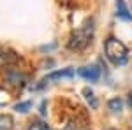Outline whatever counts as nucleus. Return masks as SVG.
Here are the masks:
<instances>
[{
	"label": "nucleus",
	"mask_w": 132,
	"mask_h": 130,
	"mask_svg": "<svg viewBox=\"0 0 132 130\" xmlns=\"http://www.w3.org/2000/svg\"><path fill=\"white\" fill-rule=\"evenodd\" d=\"M92 25L93 23L90 20V21H86L85 25H81L79 28H76V30L72 32L71 40H69V48L71 49H85L92 42V35H93V27Z\"/></svg>",
	"instance_id": "1"
},
{
	"label": "nucleus",
	"mask_w": 132,
	"mask_h": 130,
	"mask_svg": "<svg viewBox=\"0 0 132 130\" xmlns=\"http://www.w3.org/2000/svg\"><path fill=\"white\" fill-rule=\"evenodd\" d=\"M106 56L113 63L122 65V63H125V62L129 60V49L125 48V44H123L122 40L114 39V37H109V39L106 40Z\"/></svg>",
	"instance_id": "2"
},
{
	"label": "nucleus",
	"mask_w": 132,
	"mask_h": 130,
	"mask_svg": "<svg viewBox=\"0 0 132 130\" xmlns=\"http://www.w3.org/2000/svg\"><path fill=\"white\" fill-rule=\"evenodd\" d=\"M74 76V69H62V70H55V72H51V74H48L44 79H41V83L37 84V86H34L35 90H39V88H42V86H46L48 83H51V81H56V79H65V77H72Z\"/></svg>",
	"instance_id": "3"
},
{
	"label": "nucleus",
	"mask_w": 132,
	"mask_h": 130,
	"mask_svg": "<svg viewBox=\"0 0 132 130\" xmlns=\"http://www.w3.org/2000/svg\"><path fill=\"white\" fill-rule=\"evenodd\" d=\"M78 74L88 81H97L101 77V69L97 65H86V67H81L78 70Z\"/></svg>",
	"instance_id": "4"
},
{
	"label": "nucleus",
	"mask_w": 132,
	"mask_h": 130,
	"mask_svg": "<svg viewBox=\"0 0 132 130\" xmlns=\"http://www.w3.org/2000/svg\"><path fill=\"white\" fill-rule=\"evenodd\" d=\"M116 16L123 21L132 20V14L129 11V7H127V4H125V0H116Z\"/></svg>",
	"instance_id": "5"
},
{
	"label": "nucleus",
	"mask_w": 132,
	"mask_h": 130,
	"mask_svg": "<svg viewBox=\"0 0 132 130\" xmlns=\"http://www.w3.org/2000/svg\"><path fill=\"white\" fill-rule=\"evenodd\" d=\"M12 127V118L7 114H0V130H9Z\"/></svg>",
	"instance_id": "6"
},
{
	"label": "nucleus",
	"mask_w": 132,
	"mask_h": 130,
	"mask_svg": "<svg viewBox=\"0 0 132 130\" xmlns=\"http://www.w3.org/2000/svg\"><path fill=\"white\" fill-rule=\"evenodd\" d=\"M108 106H109V109L113 111V112H120L123 107V102L120 99H111L109 102H108Z\"/></svg>",
	"instance_id": "7"
},
{
	"label": "nucleus",
	"mask_w": 132,
	"mask_h": 130,
	"mask_svg": "<svg viewBox=\"0 0 132 130\" xmlns=\"http://www.w3.org/2000/svg\"><path fill=\"white\" fill-rule=\"evenodd\" d=\"M83 95L86 97V100L90 102L92 107H97V100H95V95H93V91L90 88H83Z\"/></svg>",
	"instance_id": "8"
},
{
	"label": "nucleus",
	"mask_w": 132,
	"mask_h": 130,
	"mask_svg": "<svg viewBox=\"0 0 132 130\" xmlns=\"http://www.w3.org/2000/svg\"><path fill=\"white\" fill-rule=\"evenodd\" d=\"M28 130H51V128H50V125L44 123V121H32Z\"/></svg>",
	"instance_id": "9"
},
{
	"label": "nucleus",
	"mask_w": 132,
	"mask_h": 130,
	"mask_svg": "<svg viewBox=\"0 0 132 130\" xmlns=\"http://www.w3.org/2000/svg\"><path fill=\"white\" fill-rule=\"evenodd\" d=\"M32 107V102H21V104H18L14 109L16 111H21V112H27V111Z\"/></svg>",
	"instance_id": "10"
},
{
	"label": "nucleus",
	"mask_w": 132,
	"mask_h": 130,
	"mask_svg": "<svg viewBox=\"0 0 132 130\" xmlns=\"http://www.w3.org/2000/svg\"><path fill=\"white\" fill-rule=\"evenodd\" d=\"M65 130H81V128H79V127H78L76 123H69V125L65 127Z\"/></svg>",
	"instance_id": "11"
},
{
	"label": "nucleus",
	"mask_w": 132,
	"mask_h": 130,
	"mask_svg": "<svg viewBox=\"0 0 132 130\" xmlns=\"http://www.w3.org/2000/svg\"><path fill=\"white\" fill-rule=\"evenodd\" d=\"M129 102H130V106H132V91H130V95H129Z\"/></svg>",
	"instance_id": "12"
},
{
	"label": "nucleus",
	"mask_w": 132,
	"mask_h": 130,
	"mask_svg": "<svg viewBox=\"0 0 132 130\" xmlns=\"http://www.w3.org/2000/svg\"><path fill=\"white\" fill-rule=\"evenodd\" d=\"M108 130H114V128H108Z\"/></svg>",
	"instance_id": "13"
}]
</instances>
